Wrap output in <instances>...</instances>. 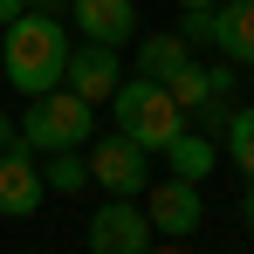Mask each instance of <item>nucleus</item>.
<instances>
[{"instance_id":"5","label":"nucleus","mask_w":254,"mask_h":254,"mask_svg":"<svg viewBox=\"0 0 254 254\" xmlns=\"http://www.w3.org/2000/svg\"><path fill=\"white\" fill-rule=\"evenodd\" d=\"M137 199H144V220H151L158 241H192L199 220H206V192H199L192 179H172V172H165V179H151Z\"/></svg>"},{"instance_id":"2","label":"nucleus","mask_w":254,"mask_h":254,"mask_svg":"<svg viewBox=\"0 0 254 254\" xmlns=\"http://www.w3.org/2000/svg\"><path fill=\"white\" fill-rule=\"evenodd\" d=\"M89 130H96V103H83L76 89H42V96H28V110L14 117V137H21V151H83Z\"/></svg>"},{"instance_id":"4","label":"nucleus","mask_w":254,"mask_h":254,"mask_svg":"<svg viewBox=\"0 0 254 254\" xmlns=\"http://www.w3.org/2000/svg\"><path fill=\"white\" fill-rule=\"evenodd\" d=\"M83 158H89V186H103L110 199H137V192L151 186V151H144V144H130L124 130L89 137Z\"/></svg>"},{"instance_id":"11","label":"nucleus","mask_w":254,"mask_h":254,"mask_svg":"<svg viewBox=\"0 0 254 254\" xmlns=\"http://www.w3.org/2000/svg\"><path fill=\"white\" fill-rule=\"evenodd\" d=\"M158 158H165V172H172V179H192V186H206V172L220 165V144H213L206 130H192V124H186V130L165 144V151H158Z\"/></svg>"},{"instance_id":"17","label":"nucleus","mask_w":254,"mask_h":254,"mask_svg":"<svg viewBox=\"0 0 254 254\" xmlns=\"http://www.w3.org/2000/svg\"><path fill=\"white\" fill-rule=\"evenodd\" d=\"M28 7H35V14H55V21L69 14V0H28Z\"/></svg>"},{"instance_id":"15","label":"nucleus","mask_w":254,"mask_h":254,"mask_svg":"<svg viewBox=\"0 0 254 254\" xmlns=\"http://www.w3.org/2000/svg\"><path fill=\"white\" fill-rule=\"evenodd\" d=\"M186 48H213V7H179V28H172Z\"/></svg>"},{"instance_id":"8","label":"nucleus","mask_w":254,"mask_h":254,"mask_svg":"<svg viewBox=\"0 0 254 254\" xmlns=\"http://www.w3.org/2000/svg\"><path fill=\"white\" fill-rule=\"evenodd\" d=\"M62 21H69L83 42H103V48L137 42V7H130V0H69Z\"/></svg>"},{"instance_id":"1","label":"nucleus","mask_w":254,"mask_h":254,"mask_svg":"<svg viewBox=\"0 0 254 254\" xmlns=\"http://www.w3.org/2000/svg\"><path fill=\"white\" fill-rule=\"evenodd\" d=\"M62 62H69V21L55 14H21L0 28V69L21 96H42V89H62Z\"/></svg>"},{"instance_id":"7","label":"nucleus","mask_w":254,"mask_h":254,"mask_svg":"<svg viewBox=\"0 0 254 254\" xmlns=\"http://www.w3.org/2000/svg\"><path fill=\"white\" fill-rule=\"evenodd\" d=\"M124 83V62L117 48L103 42H69V62H62V89H76L83 103H110V89Z\"/></svg>"},{"instance_id":"6","label":"nucleus","mask_w":254,"mask_h":254,"mask_svg":"<svg viewBox=\"0 0 254 254\" xmlns=\"http://www.w3.org/2000/svg\"><path fill=\"white\" fill-rule=\"evenodd\" d=\"M151 248H158V234L137 199H103L89 213V254H151Z\"/></svg>"},{"instance_id":"18","label":"nucleus","mask_w":254,"mask_h":254,"mask_svg":"<svg viewBox=\"0 0 254 254\" xmlns=\"http://www.w3.org/2000/svg\"><path fill=\"white\" fill-rule=\"evenodd\" d=\"M14 144H21V137H14V117L0 110V151H14Z\"/></svg>"},{"instance_id":"14","label":"nucleus","mask_w":254,"mask_h":254,"mask_svg":"<svg viewBox=\"0 0 254 254\" xmlns=\"http://www.w3.org/2000/svg\"><path fill=\"white\" fill-rule=\"evenodd\" d=\"M42 186H48V192H62V199L89 192V158H83V151H48V165H42Z\"/></svg>"},{"instance_id":"13","label":"nucleus","mask_w":254,"mask_h":254,"mask_svg":"<svg viewBox=\"0 0 254 254\" xmlns=\"http://www.w3.org/2000/svg\"><path fill=\"white\" fill-rule=\"evenodd\" d=\"M220 158L241 172V179H254V110L248 103H234V117L220 124Z\"/></svg>"},{"instance_id":"12","label":"nucleus","mask_w":254,"mask_h":254,"mask_svg":"<svg viewBox=\"0 0 254 254\" xmlns=\"http://www.w3.org/2000/svg\"><path fill=\"white\" fill-rule=\"evenodd\" d=\"M186 55H192V48L179 42V35H137V69H130V76H144V83H172V76H179V69H186Z\"/></svg>"},{"instance_id":"20","label":"nucleus","mask_w":254,"mask_h":254,"mask_svg":"<svg viewBox=\"0 0 254 254\" xmlns=\"http://www.w3.org/2000/svg\"><path fill=\"white\" fill-rule=\"evenodd\" d=\"M179 7H213V0H179Z\"/></svg>"},{"instance_id":"16","label":"nucleus","mask_w":254,"mask_h":254,"mask_svg":"<svg viewBox=\"0 0 254 254\" xmlns=\"http://www.w3.org/2000/svg\"><path fill=\"white\" fill-rule=\"evenodd\" d=\"M21 14H28V0H0V28H7V21H21Z\"/></svg>"},{"instance_id":"19","label":"nucleus","mask_w":254,"mask_h":254,"mask_svg":"<svg viewBox=\"0 0 254 254\" xmlns=\"http://www.w3.org/2000/svg\"><path fill=\"white\" fill-rule=\"evenodd\" d=\"M241 220H248V227H254V179H248V186H241Z\"/></svg>"},{"instance_id":"10","label":"nucleus","mask_w":254,"mask_h":254,"mask_svg":"<svg viewBox=\"0 0 254 254\" xmlns=\"http://www.w3.org/2000/svg\"><path fill=\"white\" fill-rule=\"evenodd\" d=\"M213 48L220 62L254 69V0H213Z\"/></svg>"},{"instance_id":"3","label":"nucleus","mask_w":254,"mask_h":254,"mask_svg":"<svg viewBox=\"0 0 254 254\" xmlns=\"http://www.w3.org/2000/svg\"><path fill=\"white\" fill-rule=\"evenodd\" d=\"M110 117L124 130L130 144H144V151H165L172 137L186 130V110L165 96V83H144V76H124V83L110 89Z\"/></svg>"},{"instance_id":"9","label":"nucleus","mask_w":254,"mask_h":254,"mask_svg":"<svg viewBox=\"0 0 254 254\" xmlns=\"http://www.w3.org/2000/svg\"><path fill=\"white\" fill-rule=\"evenodd\" d=\"M48 199V186H42V165H35V151H0V213L7 220H28V213Z\"/></svg>"}]
</instances>
